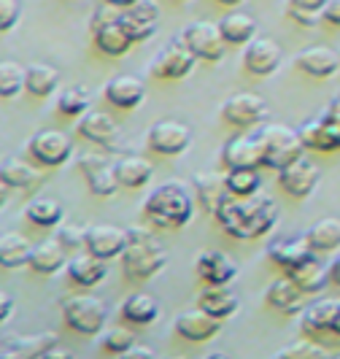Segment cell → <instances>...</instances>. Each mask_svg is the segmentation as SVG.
Listing matches in <instances>:
<instances>
[{
	"instance_id": "obj_13",
	"label": "cell",
	"mask_w": 340,
	"mask_h": 359,
	"mask_svg": "<svg viewBox=\"0 0 340 359\" xmlns=\"http://www.w3.org/2000/svg\"><path fill=\"white\" fill-rule=\"evenodd\" d=\"M195 62H197L195 52L179 38V41H173L170 46H165V49L157 54V60H154V65H151V73H154L157 79H165V81H179V79L192 73Z\"/></svg>"
},
{
	"instance_id": "obj_25",
	"label": "cell",
	"mask_w": 340,
	"mask_h": 359,
	"mask_svg": "<svg viewBox=\"0 0 340 359\" xmlns=\"http://www.w3.org/2000/svg\"><path fill=\"white\" fill-rule=\"evenodd\" d=\"M294 65L313 79H329L338 71V52L329 46H308L294 57Z\"/></svg>"
},
{
	"instance_id": "obj_17",
	"label": "cell",
	"mask_w": 340,
	"mask_h": 359,
	"mask_svg": "<svg viewBox=\"0 0 340 359\" xmlns=\"http://www.w3.org/2000/svg\"><path fill=\"white\" fill-rule=\"evenodd\" d=\"M227 168H265V149L257 135H235L222 149Z\"/></svg>"
},
{
	"instance_id": "obj_44",
	"label": "cell",
	"mask_w": 340,
	"mask_h": 359,
	"mask_svg": "<svg viewBox=\"0 0 340 359\" xmlns=\"http://www.w3.org/2000/svg\"><path fill=\"white\" fill-rule=\"evenodd\" d=\"M132 346H135V335L130 330H125V327H114V330H108L106 335H103V348L111 351V354L125 357Z\"/></svg>"
},
{
	"instance_id": "obj_1",
	"label": "cell",
	"mask_w": 340,
	"mask_h": 359,
	"mask_svg": "<svg viewBox=\"0 0 340 359\" xmlns=\"http://www.w3.org/2000/svg\"><path fill=\"white\" fill-rule=\"evenodd\" d=\"M216 222L222 224V230L233 235L238 241H249L259 235L270 233L278 222V205L265 195H251V198H230L216 208Z\"/></svg>"
},
{
	"instance_id": "obj_35",
	"label": "cell",
	"mask_w": 340,
	"mask_h": 359,
	"mask_svg": "<svg viewBox=\"0 0 340 359\" xmlns=\"http://www.w3.org/2000/svg\"><path fill=\"white\" fill-rule=\"evenodd\" d=\"M33 243L19 233H3L0 238V265L3 268H22L30 265Z\"/></svg>"
},
{
	"instance_id": "obj_51",
	"label": "cell",
	"mask_w": 340,
	"mask_h": 359,
	"mask_svg": "<svg viewBox=\"0 0 340 359\" xmlns=\"http://www.w3.org/2000/svg\"><path fill=\"white\" fill-rule=\"evenodd\" d=\"M289 3L303 6V8H311V11H322L324 6H327V0H289Z\"/></svg>"
},
{
	"instance_id": "obj_9",
	"label": "cell",
	"mask_w": 340,
	"mask_h": 359,
	"mask_svg": "<svg viewBox=\"0 0 340 359\" xmlns=\"http://www.w3.org/2000/svg\"><path fill=\"white\" fill-rule=\"evenodd\" d=\"M146 144L162 157H179L192 146V127L179 119H162L149 130Z\"/></svg>"
},
{
	"instance_id": "obj_29",
	"label": "cell",
	"mask_w": 340,
	"mask_h": 359,
	"mask_svg": "<svg viewBox=\"0 0 340 359\" xmlns=\"http://www.w3.org/2000/svg\"><path fill=\"white\" fill-rule=\"evenodd\" d=\"M68 276H71L73 284L79 287H95L106 278V259H100L97 254L84 252L68 259Z\"/></svg>"
},
{
	"instance_id": "obj_7",
	"label": "cell",
	"mask_w": 340,
	"mask_h": 359,
	"mask_svg": "<svg viewBox=\"0 0 340 359\" xmlns=\"http://www.w3.org/2000/svg\"><path fill=\"white\" fill-rule=\"evenodd\" d=\"M181 41L195 52L197 60H205V62H219L224 54V43H227L219 22H208V19H197L192 25H186Z\"/></svg>"
},
{
	"instance_id": "obj_55",
	"label": "cell",
	"mask_w": 340,
	"mask_h": 359,
	"mask_svg": "<svg viewBox=\"0 0 340 359\" xmlns=\"http://www.w3.org/2000/svg\"><path fill=\"white\" fill-rule=\"evenodd\" d=\"M54 357H71V351H65V348H60V346H52V348L43 354V359H54Z\"/></svg>"
},
{
	"instance_id": "obj_30",
	"label": "cell",
	"mask_w": 340,
	"mask_h": 359,
	"mask_svg": "<svg viewBox=\"0 0 340 359\" xmlns=\"http://www.w3.org/2000/svg\"><path fill=\"white\" fill-rule=\"evenodd\" d=\"M313 254L316 252L311 249V243H308L305 235L303 238H289V241H276V243L270 246V259L284 270H292V268H297V265H303Z\"/></svg>"
},
{
	"instance_id": "obj_22",
	"label": "cell",
	"mask_w": 340,
	"mask_h": 359,
	"mask_svg": "<svg viewBox=\"0 0 340 359\" xmlns=\"http://www.w3.org/2000/svg\"><path fill=\"white\" fill-rule=\"evenodd\" d=\"M106 100L111 106L116 108H135L144 103L146 97V84L141 76H135V73H119V76H114L111 81L106 84Z\"/></svg>"
},
{
	"instance_id": "obj_54",
	"label": "cell",
	"mask_w": 340,
	"mask_h": 359,
	"mask_svg": "<svg viewBox=\"0 0 340 359\" xmlns=\"http://www.w3.org/2000/svg\"><path fill=\"white\" fill-rule=\"evenodd\" d=\"M327 114H329V116H335V119L340 122V92L332 97V103H329V108H327Z\"/></svg>"
},
{
	"instance_id": "obj_45",
	"label": "cell",
	"mask_w": 340,
	"mask_h": 359,
	"mask_svg": "<svg viewBox=\"0 0 340 359\" xmlns=\"http://www.w3.org/2000/svg\"><path fill=\"white\" fill-rule=\"evenodd\" d=\"M276 357H292V359H303V357H329V348H324L319 341H297L294 346H287L281 351H276Z\"/></svg>"
},
{
	"instance_id": "obj_18",
	"label": "cell",
	"mask_w": 340,
	"mask_h": 359,
	"mask_svg": "<svg viewBox=\"0 0 340 359\" xmlns=\"http://www.w3.org/2000/svg\"><path fill=\"white\" fill-rule=\"evenodd\" d=\"M79 135L87 138L90 144L114 151L116 144H119V125L108 116L106 111H87L79 119Z\"/></svg>"
},
{
	"instance_id": "obj_46",
	"label": "cell",
	"mask_w": 340,
	"mask_h": 359,
	"mask_svg": "<svg viewBox=\"0 0 340 359\" xmlns=\"http://www.w3.org/2000/svg\"><path fill=\"white\" fill-rule=\"evenodd\" d=\"M19 17H22V3L19 0H0V30L11 33L17 27Z\"/></svg>"
},
{
	"instance_id": "obj_16",
	"label": "cell",
	"mask_w": 340,
	"mask_h": 359,
	"mask_svg": "<svg viewBox=\"0 0 340 359\" xmlns=\"http://www.w3.org/2000/svg\"><path fill=\"white\" fill-rule=\"evenodd\" d=\"M79 170H81V176L90 184L92 195H97V198L116 195L119 181H116V173H114V165H108L103 157H97V154H81L79 157Z\"/></svg>"
},
{
	"instance_id": "obj_19",
	"label": "cell",
	"mask_w": 340,
	"mask_h": 359,
	"mask_svg": "<svg viewBox=\"0 0 340 359\" xmlns=\"http://www.w3.org/2000/svg\"><path fill=\"white\" fill-rule=\"evenodd\" d=\"M281 60H284V52H281V46L273 38H254L251 43H246L243 65L254 76H270V73H276L278 65H281Z\"/></svg>"
},
{
	"instance_id": "obj_6",
	"label": "cell",
	"mask_w": 340,
	"mask_h": 359,
	"mask_svg": "<svg viewBox=\"0 0 340 359\" xmlns=\"http://www.w3.org/2000/svg\"><path fill=\"white\" fill-rule=\"evenodd\" d=\"M303 338L311 341H338L340 343V300H316L311 306H305L303 322H300Z\"/></svg>"
},
{
	"instance_id": "obj_37",
	"label": "cell",
	"mask_w": 340,
	"mask_h": 359,
	"mask_svg": "<svg viewBox=\"0 0 340 359\" xmlns=\"http://www.w3.org/2000/svg\"><path fill=\"white\" fill-rule=\"evenodd\" d=\"M287 273L297 281V287L303 289L305 294H316V292H322V289L327 287V281H329V268H324L316 257H311L308 262L287 270Z\"/></svg>"
},
{
	"instance_id": "obj_32",
	"label": "cell",
	"mask_w": 340,
	"mask_h": 359,
	"mask_svg": "<svg viewBox=\"0 0 340 359\" xmlns=\"http://www.w3.org/2000/svg\"><path fill=\"white\" fill-rule=\"evenodd\" d=\"M219 27H222L224 41H227V43H235V46L251 43V41L257 38V30H259L257 19L251 17V14H246V11H233V14L222 17Z\"/></svg>"
},
{
	"instance_id": "obj_31",
	"label": "cell",
	"mask_w": 340,
	"mask_h": 359,
	"mask_svg": "<svg viewBox=\"0 0 340 359\" xmlns=\"http://www.w3.org/2000/svg\"><path fill=\"white\" fill-rule=\"evenodd\" d=\"M0 181L8 189H30L41 181V170L22 157H8L0 168Z\"/></svg>"
},
{
	"instance_id": "obj_10",
	"label": "cell",
	"mask_w": 340,
	"mask_h": 359,
	"mask_svg": "<svg viewBox=\"0 0 340 359\" xmlns=\"http://www.w3.org/2000/svg\"><path fill=\"white\" fill-rule=\"evenodd\" d=\"M27 151L33 154V160L46 165V168H60L71 160L73 141L68 133L62 130H41L27 141Z\"/></svg>"
},
{
	"instance_id": "obj_28",
	"label": "cell",
	"mask_w": 340,
	"mask_h": 359,
	"mask_svg": "<svg viewBox=\"0 0 340 359\" xmlns=\"http://www.w3.org/2000/svg\"><path fill=\"white\" fill-rule=\"evenodd\" d=\"M268 303L273 308H278L281 313H300L305 311V292L297 287V281L292 276L276 278L268 289Z\"/></svg>"
},
{
	"instance_id": "obj_47",
	"label": "cell",
	"mask_w": 340,
	"mask_h": 359,
	"mask_svg": "<svg viewBox=\"0 0 340 359\" xmlns=\"http://www.w3.org/2000/svg\"><path fill=\"white\" fill-rule=\"evenodd\" d=\"M57 238L62 241V246H65L68 252L87 249V230H81V227H60Z\"/></svg>"
},
{
	"instance_id": "obj_49",
	"label": "cell",
	"mask_w": 340,
	"mask_h": 359,
	"mask_svg": "<svg viewBox=\"0 0 340 359\" xmlns=\"http://www.w3.org/2000/svg\"><path fill=\"white\" fill-rule=\"evenodd\" d=\"M322 19L332 27H340V0H327L322 8Z\"/></svg>"
},
{
	"instance_id": "obj_33",
	"label": "cell",
	"mask_w": 340,
	"mask_h": 359,
	"mask_svg": "<svg viewBox=\"0 0 340 359\" xmlns=\"http://www.w3.org/2000/svg\"><path fill=\"white\" fill-rule=\"evenodd\" d=\"M200 308H205L208 313H214L219 319H230L235 311L240 308V300H238V294H235L233 289L205 284L203 294H200Z\"/></svg>"
},
{
	"instance_id": "obj_52",
	"label": "cell",
	"mask_w": 340,
	"mask_h": 359,
	"mask_svg": "<svg viewBox=\"0 0 340 359\" xmlns=\"http://www.w3.org/2000/svg\"><path fill=\"white\" fill-rule=\"evenodd\" d=\"M329 281L340 287V254L332 259V262H329Z\"/></svg>"
},
{
	"instance_id": "obj_21",
	"label": "cell",
	"mask_w": 340,
	"mask_h": 359,
	"mask_svg": "<svg viewBox=\"0 0 340 359\" xmlns=\"http://www.w3.org/2000/svg\"><path fill=\"white\" fill-rule=\"evenodd\" d=\"M300 135H303L305 149H313V151H338L340 149V122L329 114L305 122L300 127Z\"/></svg>"
},
{
	"instance_id": "obj_2",
	"label": "cell",
	"mask_w": 340,
	"mask_h": 359,
	"mask_svg": "<svg viewBox=\"0 0 340 359\" xmlns=\"http://www.w3.org/2000/svg\"><path fill=\"white\" fill-rule=\"evenodd\" d=\"M144 214L160 230H181L195 216V200L189 187L179 179L162 181L160 187L144 200Z\"/></svg>"
},
{
	"instance_id": "obj_36",
	"label": "cell",
	"mask_w": 340,
	"mask_h": 359,
	"mask_svg": "<svg viewBox=\"0 0 340 359\" xmlns=\"http://www.w3.org/2000/svg\"><path fill=\"white\" fill-rule=\"evenodd\" d=\"M308 243L316 254L324 252H338L340 249V219L335 216H327V219H319L308 233Z\"/></svg>"
},
{
	"instance_id": "obj_40",
	"label": "cell",
	"mask_w": 340,
	"mask_h": 359,
	"mask_svg": "<svg viewBox=\"0 0 340 359\" xmlns=\"http://www.w3.org/2000/svg\"><path fill=\"white\" fill-rule=\"evenodd\" d=\"M25 216H27V222H33V224H38V227H57V224L62 222L65 211H62L60 200L38 198L25 208Z\"/></svg>"
},
{
	"instance_id": "obj_57",
	"label": "cell",
	"mask_w": 340,
	"mask_h": 359,
	"mask_svg": "<svg viewBox=\"0 0 340 359\" xmlns=\"http://www.w3.org/2000/svg\"><path fill=\"white\" fill-rule=\"evenodd\" d=\"M216 3H222V6H240L243 0H216Z\"/></svg>"
},
{
	"instance_id": "obj_15",
	"label": "cell",
	"mask_w": 340,
	"mask_h": 359,
	"mask_svg": "<svg viewBox=\"0 0 340 359\" xmlns=\"http://www.w3.org/2000/svg\"><path fill=\"white\" fill-rule=\"evenodd\" d=\"M176 332H179L184 341H192V343H200V341H211L216 332L224 327V319H219L214 313H208L205 308H192V311H184L176 316Z\"/></svg>"
},
{
	"instance_id": "obj_43",
	"label": "cell",
	"mask_w": 340,
	"mask_h": 359,
	"mask_svg": "<svg viewBox=\"0 0 340 359\" xmlns=\"http://www.w3.org/2000/svg\"><path fill=\"white\" fill-rule=\"evenodd\" d=\"M92 106V97L87 87H68L65 92H60L57 97V108L65 116H84Z\"/></svg>"
},
{
	"instance_id": "obj_12",
	"label": "cell",
	"mask_w": 340,
	"mask_h": 359,
	"mask_svg": "<svg viewBox=\"0 0 340 359\" xmlns=\"http://www.w3.org/2000/svg\"><path fill=\"white\" fill-rule=\"evenodd\" d=\"M268 116H270L268 103L257 92H235V95L227 97V103L222 106V119L227 125H235V127L259 125Z\"/></svg>"
},
{
	"instance_id": "obj_4",
	"label": "cell",
	"mask_w": 340,
	"mask_h": 359,
	"mask_svg": "<svg viewBox=\"0 0 340 359\" xmlns=\"http://www.w3.org/2000/svg\"><path fill=\"white\" fill-rule=\"evenodd\" d=\"M257 138L262 141V149H265V168L281 170V168H287L289 162L300 160L305 154L300 130H294L289 125H278V122L265 125L257 133Z\"/></svg>"
},
{
	"instance_id": "obj_27",
	"label": "cell",
	"mask_w": 340,
	"mask_h": 359,
	"mask_svg": "<svg viewBox=\"0 0 340 359\" xmlns=\"http://www.w3.org/2000/svg\"><path fill=\"white\" fill-rule=\"evenodd\" d=\"M114 173H116V181L119 187L125 189H144L146 184L154 176V168L151 162L138 157V154H125L114 162Z\"/></svg>"
},
{
	"instance_id": "obj_56",
	"label": "cell",
	"mask_w": 340,
	"mask_h": 359,
	"mask_svg": "<svg viewBox=\"0 0 340 359\" xmlns=\"http://www.w3.org/2000/svg\"><path fill=\"white\" fill-rule=\"evenodd\" d=\"M106 6H114V8H130V6H135L138 0H103Z\"/></svg>"
},
{
	"instance_id": "obj_23",
	"label": "cell",
	"mask_w": 340,
	"mask_h": 359,
	"mask_svg": "<svg viewBox=\"0 0 340 359\" xmlns=\"http://www.w3.org/2000/svg\"><path fill=\"white\" fill-rule=\"evenodd\" d=\"M195 270L205 284H214V287H230L238 278V265L222 252H203L197 257Z\"/></svg>"
},
{
	"instance_id": "obj_20",
	"label": "cell",
	"mask_w": 340,
	"mask_h": 359,
	"mask_svg": "<svg viewBox=\"0 0 340 359\" xmlns=\"http://www.w3.org/2000/svg\"><path fill=\"white\" fill-rule=\"evenodd\" d=\"M127 249V230L116 224H92L87 227V252L97 254L100 259L122 257Z\"/></svg>"
},
{
	"instance_id": "obj_39",
	"label": "cell",
	"mask_w": 340,
	"mask_h": 359,
	"mask_svg": "<svg viewBox=\"0 0 340 359\" xmlns=\"http://www.w3.org/2000/svg\"><path fill=\"white\" fill-rule=\"evenodd\" d=\"M11 343V354L14 357H36L43 359V354L57 346V335L54 332H41V335H11L8 338Z\"/></svg>"
},
{
	"instance_id": "obj_3",
	"label": "cell",
	"mask_w": 340,
	"mask_h": 359,
	"mask_svg": "<svg viewBox=\"0 0 340 359\" xmlns=\"http://www.w3.org/2000/svg\"><path fill=\"white\" fill-rule=\"evenodd\" d=\"M168 265V252L162 249L157 235L141 224L127 227V249L122 254V268L130 278L149 281Z\"/></svg>"
},
{
	"instance_id": "obj_11",
	"label": "cell",
	"mask_w": 340,
	"mask_h": 359,
	"mask_svg": "<svg viewBox=\"0 0 340 359\" xmlns=\"http://www.w3.org/2000/svg\"><path fill=\"white\" fill-rule=\"evenodd\" d=\"M319 179H322V170H319V165L311 160L308 154H303L300 160L289 162L287 168L278 170L281 189L287 192L289 198H297V200L313 195V189L319 187Z\"/></svg>"
},
{
	"instance_id": "obj_53",
	"label": "cell",
	"mask_w": 340,
	"mask_h": 359,
	"mask_svg": "<svg viewBox=\"0 0 340 359\" xmlns=\"http://www.w3.org/2000/svg\"><path fill=\"white\" fill-rule=\"evenodd\" d=\"M125 357H154V348H146V346H132Z\"/></svg>"
},
{
	"instance_id": "obj_14",
	"label": "cell",
	"mask_w": 340,
	"mask_h": 359,
	"mask_svg": "<svg viewBox=\"0 0 340 359\" xmlns=\"http://www.w3.org/2000/svg\"><path fill=\"white\" fill-rule=\"evenodd\" d=\"M119 19H122V25H125V30L130 33V38L135 43H144V41H149V38L157 33L160 6H157V0H138L135 6L125 8L119 14Z\"/></svg>"
},
{
	"instance_id": "obj_24",
	"label": "cell",
	"mask_w": 340,
	"mask_h": 359,
	"mask_svg": "<svg viewBox=\"0 0 340 359\" xmlns=\"http://www.w3.org/2000/svg\"><path fill=\"white\" fill-rule=\"evenodd\" d=\"M192 189H195V198L200 203L203 211L216 214V208L230 198V189H227V173H197L192 179Z\"/></svg>"
},
{
	"instance_id": "obj_34",
	"label": "cell",
	"mask_w": 340,
	"mask_h": 359,
	"mask_svg": "<svg viewBox=\"0 0 340 359\" xmlns=\"http://www.w3.org/2000/svg\"><path fill=\"white\" fill-rule=\"evenodd\" d=\"M157 316H160V303L146 292H135L122 303V319H127L130 324L149 327Z\"/></svg>"
},
{
	"instance_id": "obj_42",
	"label": "cell",
	"mask_w": 340,
	"mask_h": 359,
	"mask_svg": "<svg viewBox=\"0 0 340 359\" xmlns=\"http://www.w3.org/2000/svg\"><path fill=\"white\" fill-rule=\"evenodd\" d=\"M27 81V68H22L17 60H3L0 62V97L11 100L25 90Z\"/></svg>"
},
{
	"instance_id": "obj_8",
	"label": "cell",
	"mask_w": 340,
	"mask_h": 359,
	"mask_svg": "<svg viewBox=\"0 0 340 359\" xmlns=\"http://www.w3.org/2000/svg\"><path fill=\"white\" fill-rule=\"evenodd\" d=\"M92 33H95L97 49L103 54H108V57H122L135 43L130 38V33L125 30L119 14H108V11H95V17H92Z\"/></svg>"
},
{
	"instance_id": "obj_38",
	"label": "cell",
	"mask_w": 340,
	"mask_h": 359,
	"mask_svg": "<svg viewBox=\"0 0 340 359\" xmlns=\"http://www.w3.org/2000/svg\"><path fill=\"white\" fill-rule=\"evenodd\" d=\"M57 87H60V71H57L54 65H46V62H33V65L27 68L25 90L30 92L33 97H49Z\"/></svg>"
},
{
	"instance_id": "obj_48",
	"label": "cell",
	"mask_w": 340,
	"mask_h": 359,
	"mask_svg": "<svg viewBox=\"0 0 340 359\" xmlns=\"http://www.w3.org/2000/svg\"><path fill=\"white\" fill-rule=\"evenodd\" d=\"M287 14L297 25H303V27H313L319 19H322V11H311V8H303V6H294V3H289Z\"/></svg>"
},
{
	"instance_id": "obj_41",
	"label": "cell",
	"mask_w": 340,
	"mask_h": 359,
	"mask_svg": "<svg viewBox=\"0 0 340 359\" xmlns=\"http://www.w3.org/2000/svg\"><path fill=\"white\" fill-rule=\"evenodd\" d=\"M262 187L257 168H227V189L235 198H251Z\"/></svg>"
},
{
	"instance_id": "obj_5",
	"label": "cell",
	"mask_w": 340,
	"mask_h": 359,
	"mask_svg": "<svg viewBox=\"0 0 340 359\" xmlns=\"http://www.w3.org/2000/svg\"><path fill=\"white\" fill-rule=\"evenodd\" d=\"M62 319L65 324L81 332V335H97L103 327H106L108 308L100 297L95 294H73L62 300Z\"/></svg>"
},
{
	"instance_id": "obj_26",
	"label": "cell",
	"mask_w": 340,
	"mask_h": 359,
	"mask_svg": "<svg viewBox=\"0 0 340 359\" xmlns=\"http://www.w3.org/2000/svg\"><path fill=\"white\" fill-rule=\"evenodd\" d=\"M30 268L38 276H54L60 268H68V249L62 246L60 238H49L33 246V257H30Z\"/></svg>"
},
{
	"instance_id": "obj_50",
	"label": "cell",
	"mask_w": 340,
	"mask_h": 359,
	"mask_svg": "<svg viewBox=\"0 0 340 359\" xmlns=\"http://www.w3.org/2000/svg\"><path fill=\"white\" fill-rule=\"evenodd\" d=\"M11 311H14V294L3 292V294H0V319L6 322V319L11 316Z\"/></svg>"
}]
</instances>
